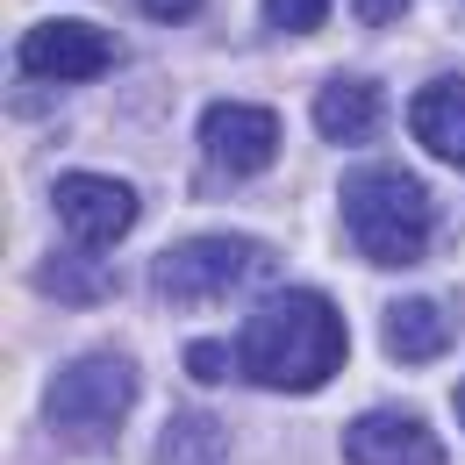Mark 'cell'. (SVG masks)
<instances>
[{
    "mask_svg": "<svg viewBox=\"0 0 465 465\" xmlns=\"http://www.w3.org/2000/svg\"><path fill=\"white\" fill-rule=\"evenodd\" d=\"M344 351H351V337H344V315H337L330 293L280 287L243 315V330H236V372L258 380V387H272V394H315L322 380L344 372Z\"/></svg>",
    "mask_w": 465,
    "mask_h": 465,
    "instance_id": "6da1fadb",
    "label": "cell"
},
{
    "mask_svg": "<svg viewBox=\"0 0 465 465\" xmlns=\"http://www.w3.org/2000/svg\"><path fill=\"white\" fill-rule=\"evenodd\" d=\"M337 201H344V230L358 258H372V265H415L444 223L430 186L408 165H358V173H344Z\"/></svg>",
    "mask_w": 465,
    "mask_h": 465,
    "instance_id": "7a4b0ae2",
    "label": "cell"
},
{
    "mask_svg": "<svg viewBox=\"0 0 465 465\" xmlns=\"http://www.w3.org/2000/svg\"><path fill=\"white\" fill-rule=\"evenodd\" d=\"M136 387L143 380H136V365L122 351H86V358H72V365L51 372L44 422L72 451H108L122 437V422H129V408H136Z\"/></svg>",
    "mask_w": 465,
    "mask_h": 465,
    "instance_id": "3957f363",
    "label": "cell"
},
{
    "mask_svg": "<svg viewBox=\"0 0 465 465\" xmlns=\"http://www.w3.org/2000/svg\"><path fill=\"white\" fill-rule=\"evenodd\" d=\"M258 272H272V251L251 236H186L151 258V287L165 301H223V293L251 287Z\"/></svg>",
    "mask_w": 465,
    "mask_h": 465,
    "instance_id": "277c9868",
    "label": "cell"
},
{
    "mask_svg": "<svg viewBox=\"0 0 465 465\" xmlns=\"http://www.w3.org/2000/svg\"><path fill=\"white\" fill-rule=\"evenodd\" d=\"M201 158L215 179H251L272 165L280 151V115L272 108H251V101H208L201 108Z\"/></svg>",
    "mask_w": 465,
    "mask_h": 465,
    "instance_id": "5b68a950",
    "label": "cell"
},
{
    "mask_svg": "<svg viewBox=\"0 0 465 465\" xmlns=\"http://www.w3.org/2000/svg\"><path fill=\"white\" fill-rule=\"evenodd\" d=\"M15 58L36 79H72L79 86V79H108L122 64V44L108 29H86V22H36V29H22Z\"/></svg>",
    "mask_w": 465,
    "mask_h": 465,
    "instance_id": "8992f818",
    "label": "cell"
},
{
    "mask_svg": "<svg viewBox=\"0 0 465 465\" xmlns=\"http://www.w3.org/2000/svg\"><path fill=\"white\" fill-rule=\"evenodd\" d=\"M51 208H58V223L79 243H94V251H108L129 236L136 223V186H122V179H101V173H64L51 186Z\"/></svg>",
    "mask_w": 465,
    "mask_h": 465,
    "instance_id": "52a82bcc",
    "label": "cell"
},
{
    "mask_svg": "<svg viewBox=\"0 0 465 465\" xmlns=\"http://www.w3.org/2000/svg\"><path fill=\"white\" fill-rule=\"evenodd\" d=\"M344 459L351 465H444V444L415 408H372L344 430Z\"/></svg>",
    "mask_w": 465,
    "mask_h": 465,
    "instance_id": "ba28073f",
    "label": "cell"
},
{
    "mask_svg": "<svg viewBox=\"0 0 465 465\" xmlns=\"http://www.w3.org/2000/svg\"><path fill=\"white\" fill-rule=\"evenodd\" d=\"M408 129L430 158L465 165V79H430L415 101H408Z\"/></svg>",
    "mask_w": 465,
    "mask_h": 465,
    "instance_id": "9c48e42d",
    "label": "cell"
},
{
    "mask_svg": "<svg viewBox=\"0 0 465 465\" xmlns=\"http://www.w3.org/2000/svg\"><path fill=\"white\" fill-rule=\"evenodd\" d=\"M380 122H387V94H380L372 79H330V86L315 94V129H322L330 143H372Z\"/></svg>",
    "mask_w": 465,
    "mask_h": 465,
    "instance_id": "30bf717a",
    "label": "cell"
},
{
    "mask_svg": "<svg viewBox=\"0 0 465 465\" xmlns=\"http://www.w3.org/2000/svg\"><path fill=\"white\" fill-rule=\"evenodd\" d=\"M387 351H394L401 365L444 358V351H451V308H444V301H422V293L394 301V308H387Z\"/></svg>",
    "mask_w": 465,
    "mask_h": 465,
    "instance_id": "8fae6325",
    "label": "cell"
},
{
    "mask_svg": "<svg viewBox=\"0 0 465 465\" xmlns=\"http://www.w3.org/2000/svg\"><path fill=\"white\" fill-rule=\"evenodd\" d=\"M36 287L51 293L58 308H101V301L115 293V272H108L101 258H79V251H51V258H36Z\"/></svg>",
    "mask_w": 465,
    "mask_h": 465,
    "instance_id": "7c38bea8",
    "label": "cell"
},
{
    "mask_svg": "<svg viewBox=\"0 0 465 465\" xmlns=\"http://www.w3.org/2000/svg\"><path fill=\"white\" fill-rule=\"evenodd\" d=\"M158 465H230V430L208 408H186L158 437Z\"/></svg>",
    "mask_w": 465,
    "mask_h": 465,
    "instance_id": "4fadbf2b",
    "label": "cell"
},
{
    "mask_svg": "<svg viewBox=\"0 0 465 465\" xmlns=\"http://www.w3.org/2000/svg\"><path fill=\"white\" fill-rule=\"evenodd\" d=\"M236 372V351L230 344H215V337H201V344H186V380H230Z\"/></svg>",
    "mask_w": 465,
    "mask_h": 465,
    "instance_id": "5bb4252c",
    "label": "cell"
},
{
    "mask_svg": "<svg viewBox=\"0 0 465 465\" xmlns=\"http://www.w3.org/2000/svg\"><path fill=\"white\" fill-rule=\"evenodd\" d=\"M265 15H272V29H287V36H308V29H322L330 0H265Z\"/></svg>",
    "mask_w": 465,
    "mask_h": 465,
    "instance_id": "9a60e30c",
    "label": "cell"
},
{
    "mask_svg": "<svg viewBox=\"0 0 465 465\" xmlns=\"http://www.w3.org/2000/svg\"><path fill=\"white\" fill-rule=\"evenodd\" d=\"M143 22H193L201 15V0H129Z\"/></svg>",
    "mask_w": 465,
    "mask_h": 465,
    "instance_id": "2e32d148",
    "label": "cell"
},
{
    "mask_svg": "<svg viewBox=\"0 0 465 465\" xmlns=\"http://www.w3.org/2000/svg\"><path fill=\"white\" fill-rule=\"evenodd\" d=\"M351 7H358V22H365V29H387V22H401L408 0H351Z\"/></svg>",
    "mask_w": 465,
    "mask_h": 465,
    "instance_id": "e0dca14e",
    "label": "cell"
},
{
    "mask_svg": "<svg viewBox=\"0 0 465 465\" xmlns=\"http://www.w3.org/2000/svg\"><path fill=\"white\" fill-rule=\"evenodd\" d=\"M451 408H459V422H465V380H459V394H451Z\"/></svg>",
    "mask_w": 465,
    "mask_h": 465,
    "instance_id": "ac0fdd59",
    "label": "cell"
}]
</instances>
